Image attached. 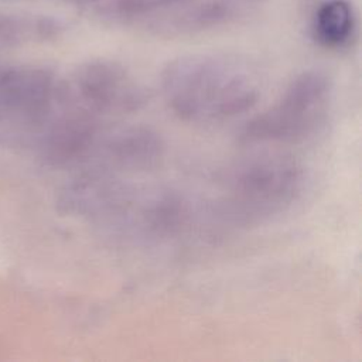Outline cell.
I'll return each instance as SVG.
<instances>
[{"instance_id":"1","label":"cell","mask_w":362,"mask_h":362,"mask_svg":"<svg viewBox=\"0 0 362 362\" xmlns=\"http://www.w3.org/2000/svg\"><path fill=\"white\" fill-rule=\"evenodd\" d=\"M69 209L96 228L134 240H161L181 233L191 218L188 202L175 191L88 171L66 189Z\"/></svg>"},{"instance_id":"2","label":"cell","mask_w":362,"mask_h":362,"mask_svg":"<svg viewBox=\"0 0 362 362\" xmlns=\"http://www.w3.org/2000/svg\"><path fill=\"white\" fill-rule=\"evenodd\" d=\"M160 88L165 103L180 119L209 124L250 110L260 96V78L238 58L188 54L167 62Z\"/></svg>"},{"instance_id":"3","label":"cell","mask_w":362,"mask_h":362,"mask_svg":"<svg viewBox=\"0 0 362 362\" xmlns=\"http://www.w3.org/2000/svg\"><path fill=\"white\" fill-rule=\"evenodd\" d=\"M222 181L226 214L243 223H255L284 212L297 201L304 171L290 154L262 151L238 160Z\"/></svg>"},{"instance_id":"4","label":"cell","mask_w":362,"mask_h":362,"mask_svg":"<svg viewBox=\"0 0 362 362\" xmlns=\"http://www.w3.org/2000/svg\"><path fill=\"white\" fill-rule=\"evenodd\" d=\"M332 103V83L320 69L298 74L267 109L252 117L240 133L249 144H296L315 136Z\"/></svg>"},{"instance_id":"5","label":"cell","mask_w":362,"mask_h":362,"mask_svg":"<svg viewBox=\"0 0 362 362\" xmlns=\"http://www.w3.org/2000/svg\"><path fill=\"white\" fill-rule=\"evenodd\" d=\"M69 89L81 106L99 117L130 115L147 103L141 83L112 59L99 58L81 65Z\"/></svg>"},{"instance_id":"6","label":"cell","mask_w":362,"mask_h":362,"mask_svg":"<svg viewBox=\"0 0 362 362\" xmlns=\"http://www.w3.org/2000/svg\"><path fill=\"white\" fill-rule=\"evenodd\" d=\"M165 146L150 127H102L88 158L90 171L136 174L156 168L164 157Z\"/></svg>"},{"instance_id":"7","label":"cell","mask_w":362,"mask_h":362,"mask_svg":"<svg viewBox=\"0 0 362 362\" xmlns=\"http://www.w3.org/2000/svg\"><path fill=\"white\" fill-rule=\"evenodd\" d=\"M355 30V17L346 0H325L314 13L313 35L327 48H342Z\"/></svg>"},{"instance_id":"8","label":"cell","mask_w":362,"mask_h":362,"mask_svg":"<svg viewBox=\"0 0 362 362\" xmlns=\"http://www.w3.org/2000/svg\"><path fill=\"white\" fill-rule=\"evenodd\" d=\"M195 0H105L100 17L123 25L141 27L151 16Z\"/></svg>"},{"instance_id":"9","label":"cell","mask_w":362,"mask_h":362,"mask_svg":"<svg viewBox=\"0 0 362 362\" xmlns=\"http://www.w3.org/2000/svg\"><path fill=\"white\" fill-rule=\"evenodd\" d=\"M66 1H69V3H74V4H82V6H85V4H93V3H100V1H105V0H66Z\"/></svg>"},{"instance_id":"10","label":"cell","mask_w":362,"mask_h":362,"mask_svg":"<svg viewBox=\"0 0 362 362\" xmlns=\"http://www.w3.org/2000/svg\"><path fill=\"white\" fill-rule=\"evenodd\" d=\"M245 1H246V4H247V3H253V1H257V0H245Z\"/></svg>"}]
</instances>
